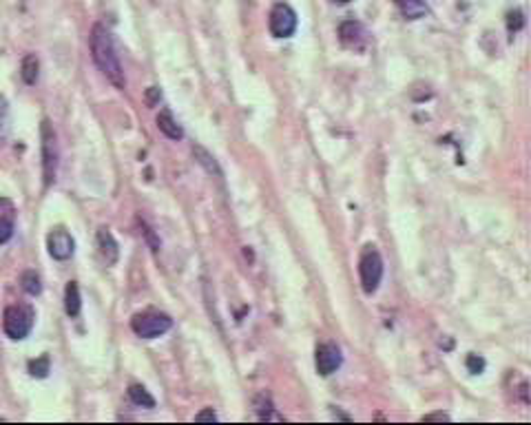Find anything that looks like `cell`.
I'll use <instances>...</instances> for the list:
<instances>
[{"label": "cell", "mask_w": 531, "mask_h": 425, "mask_svg": "<svg viewBox=\"0 0 531 425\" xmlns=\"http://www.w3.org/2000/svg\"><path fill=\"white\" fill-rule=\"evenodd\" d=\"M89 47H91V56H93V63L98 65V69L105 73V78L115 89L125 91L127 89L125 69H122V65H120L113 38L105 25H93L91 36H89Z\"/></svg>", "instance_id": "1"}, {"label": "cell", "mask_w": 531, "mask_h": 425, "mask_svg": "<svg viewBox=\"0 0 531 425\" xmlns=\"http://www.w3.org/2000/svg\"><path fill=\"white\" fill-rule=\"evenodd\" d=\"M33 308L31 306H25V303H14V306H7L5 308V315H3V330L9 339H25L31 328H33Z\"/></svg>", "instance_id": "2"}, {"label": "cell", "mask_w": 531, "mask_h": 425, "mask_svg": "<svg viewBox=\"0 0 531 425\" xmlns=\"http://www.w3.org/2000/svg\"><path fill=\"white\" fill-rule=\"evenodd\" d=\"M131 328L142 339H157L173 328V319L164 313L144 310V313H137L131 319Z\"/></svg>", "instance_id": "3"}, {"label": "cell", "mask_w": 531, "mask_h": 425, "mask_svg": "<svg viewBox=\"0 0 531 425\" xmlns=\"http://www.w3.org/2000/svg\"><path fill=\"white\" fill-rule=\"evenodd\" d=\"M40 137H43V177L45 187H51L58 175V142L56 131L49 120H43L40 125Z\"/></svg>", "instance_id": "4"}, {"label": "cell", "mask_w": 531, "mask_h": 425, "mask_svg": "<svg viewBox=\"0 0 531 425\" xmlns=\"http://www.w3.org/2000/svg\"><path fill=\"white\" fill-rule=\"evenodd\" d=\"M359 275H361V286H363L365 295L377 293L379 283L383 279V259H381L379 251H374L372 246H367V251L361 255Z\"/></svg>", "instance_id": "5"}, {"label": "cell", "mask_w": 531, "mask_h": 425, "mask_svg": "<svg viewBox=\"0 0 531 425\" xmlns=\"http://www.w3.org/2000/svg\"><path fill=\"white\" fill-rule=\"evenodd\" d=\"M268 27L275 38H290L297 31V14L290 5L277 3L270 11Z\"/></svg>", "instance_id": "6"}, {"label": "cell", "mask_w": 531, "mask_h": 425, "mask_svg": "<svg viewBox=\"0 0 531 425\" xmlns=\"http://www.w3.org/2000/svg\"><path fill=\"white\" fill-rule=\"evenodd\" d=\"M341 363H343V357H341L339 346H335V343H321V346H317L315 366L321 377H330L332 372H337L341 368Z\"/></svg>", "instance_id": "7"}, {"label": "cell", "mask_w": 531, "mask_h": 425, "mask_svg": "<svg viewBox=\"0 0 531 425\" xmlns=\"http://www.w3.org/2000/svg\"><path fill=\"white\" fill-rule=\"evenodd\" d=\"M47 248H49V255L58 261H65L73 255L75 251V241L73 237L65 231V229H53L49 235H47Z\"/></svg>", "instance_id": "8"}, {"label": "cell", "mask_w": 531, "mask_h": 425, "mask_svg": "<svg viewBox=\"0 0 531 425\" xmlns=\"http://www.w3.org/2000/svg\"><path fill=\"white\" fill-rule=\"evenodd\" d=\"M95 241H98V253L100 257L107 261V266H113L117 257H120V248H117V241L113 237V233L109 229H98V235H95Z\"/></svg>", "instance_id": "9"}, {"label": "cell", "mask_w": 531, "mask_h": 425, "mask_svg": "<svg viewBox=\"0 0 531 425\" xmlns=\"http://www.w3.org/2000/svg\"><path fill=\"white\" fill-rule=\"evenodd\" d=\"M339 38L345 47H352V49H363L365 45V31L359 23H354V20H348V23H343L339 27Z\"/></svg>", "instance_id": "10"}, {"label": "cell", "mask_w": 531, "mask_h": 425, "mask_svg": "<svg viewBox=\"0 0 531 425\" xmlns=\"http://www.w3.org/2000/svg\"><path fill=\"white\" fill-rule=\"evenodd\" d=\"M394 5L399 7L405 20H419L427 14L425 0H394Z\"/></svg>", "instance_id": "11"}, {"label": "cell", "mask_w": 531, "mask_h": 425, "mask_svg": "<svg viewBox=\"0 0 531 425\" xmlns=\"http://www.w3.org/2000/svg\"><path fill=\"white\" fill-rule=\"evenodd\" d=\"M157 129L164 133L169 140H182L184 137V131L175 122V117L171 115V111H159V115H157Z\"/></svg>", "instance_id": "12"}, {"label": "cell", "mask_w": 531, "mask_h": 425, "mask_svg": "<svg viewBox=\"0 0 531 425\" xmlns=\"http://www.w3.org/2000/svg\"><path fill=\"white\" fill-rule=\"evenodd\" d=\"M80 308H83V301H80V288L75 281L67 283V290H65V310L69 317H78Z\"/></svg>", "instance_id": "13"}, {"label": "cell", "mask_w": 531, "mask_h": 425, "mask_svg": "<svg viewBox=\"0 0 531 425\" xmlns=\"http://www.w3.org/2000/svg\"><path fill=\"white\" fill-rule=\"evenodd\" d=\"M193 155H195V159H197V164L206 169L209 175L221 177V169H219V164H217V159H215L206 149H204V147H193Z\"/></svg>", "instance_id": "14"}, {"label": "cell", "mask_w": 531, "mask_h": 425, "mask_svg": "<svg viewBox=\"0 0 531 425\" xmlns=\"http://www.w3.org/2000/svg\"><path fill=\"white\" fill-rule=\"evenodd\" d=\"M38 73H40V63L38 58L33 53H27L23 58V65H20V75H23V80L27 85H36L38 80Z\"/></svg>", "instance_id": "15"}, {"label": "cell", "mask_w": 531, "mask_h": 425, "mask_svg": "<svg viewBox=\"0 0 531 425\" xmlns=\"http://www.w3.org/2000/svg\"><path fill=\"white\" fill-rule=\"evenodd\" d=\"M129 397L140 408H149V410L155 408V399L149 394V390L144 386H140V383H133V386L129 388Z\"/></svg>", "instance_id": "16"}, {"label": "cell", "mask_w": 531, "mask_h": 425, "mask_svg": "<svg viewBox=\"0 0 531 425\" xmlns=\"http://www.w3.org/2000/svg\"><path fill=\"white\" fill-rule=\"evenodd\" d=\"M20 283H23V290L29 293V295H40V290H43V286H40V277L33 273V271H27L23 273V277H20Z\"/></svg>", "instance_id": "17"}, {"label": "cell", "mask_w": 531, "mask_h": 425, "mask_svg": "<svg viewBox=\"0 0 531 425\" xmlns=\"http://www.w3.org/2000/svg\"><path fill=\"white\" fill-rule=\"evenodd\" d=\"M29 372L33 374V377H47L49 374V357L45 355V357H40V359H33L31 363H29Z\"/></svg>", "instance_id": "18"}, {"label": "cell", "mask_w": 531, "mask_h": 425, "mask_svg": "<svg viewBox=\"0 0 531 425\" xmlns=\"http://www.w3.org/2000/svg\"><path fill=\"white\" fill-rule=\"evenodd\" d=\"M14 235V221L11 217H0V246L7 244Z\"/></svg>", "instance_id": "19"}, {"label": "cell", "mask_w": 531, "mask_h": 425, "mask_svg": "<svg viewBox=\"0 0 531 425\" xmlns=\"http://www.w3.org/2000/svg\"><path fill=\"white\" fill-rule=\"evenodd\" d=\"M7 120H9V105H7V98L0 95V137L5 135Z\"/></svg>", "instance_id": "20"}, {"label": "cell", "mask_w": 531, "mask_h": 425, "mask_svg": "<svg viewBox=\"0 0 531 425\" xmlns=\"http://www.w3.org/2000/svg\"><path fill=\"white\" fill-rule=\"evenodd\" d=\"M467 368H469V372H472V374H480L483 368H485V361L480 357H476V355H469L467 357Z\"/></svg>", "instance_id": "21"}, {"label": "cell", "mask_w": 531, "mask_h": 425, "mask_svg": "<svg viewBox=\"0 0 531 425\" xmlns=\"http://www.w3.org/2000/svg\"><path fill=\"white\" fill-rule=\"evenodd\" d=\"M142 229H144V235H147V239H149V244L153 246V251L157 253L159 251V239H155V233H153V229H149L144 221H142Z\"/></svg>", "instance_id": "22"}, {"label": "cell", "mask_w": 531, "mask_h": 425, "mask_svg": "<svg viewBox=\"0 0 531 425\" xmlns=\"http://www.w3.org/2000/svg\"><path fill=\"white\" fill-rule=\"evenodd\" d=\"M215 419H217V414H215L213 408H206V410H201L199 414H195V421H215Z\"/></svg>", "instance_id": "23"}, {"label": "cell", "mask_w": 531, "mask_h": 425, "mask_svg": "<svg viewBox=\"0 0 531 425\" xmlns=\"http://www.w3.org/2000/svg\"><path fill=\"white\" fill-rule=\"evenodd\" d=\"M423 421H449V416L445 412H436V414H427L423 416Z\"/></svg>", "instance_id": "24"}]
</instances>
